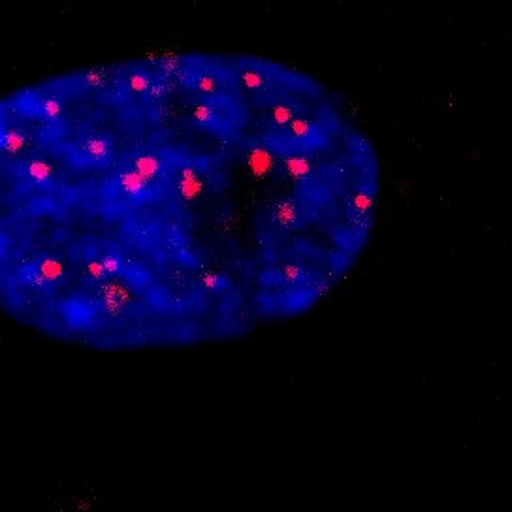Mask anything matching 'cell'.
Returning <instances> with one entry per match:
<instances>
[{"label": "cell", "mask_w": 512, "mask_h": 512, "mask_svg": "<svg viewBox=\"0 0 512 512\" xmlns=\"http://www.w3.org/2000/svg\"><path fill=\"white\" fill-rule=\"evenodd\" d=\"M375 142L277 59L159 51L0 93V313L96 351L183 349L304 317L356 268Z\"/></svg>", "instance_id": "1"}]
</instances>
